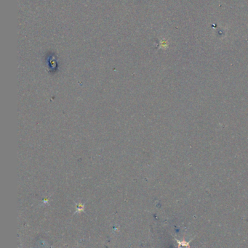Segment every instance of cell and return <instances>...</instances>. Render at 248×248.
I'll return each instance as SVG.
<instances>
[{
  "mask_svg": "<svg viewBox=\"0 0 248 248\" xmlns=\"http://www.w3.org/2000/svg\"><path fill=\"white\" fill-rule=\"evenodd\" d=\"M175 240L178 242V248H190L189 243L191 242V241L189 242H185V240L183 241H179L177 239H175Z\"/></svg>",
  "mask_w": 248,
  "mask_h": 248,
  "instance_id": "1",
  "label": "cell"
}]
</instances>
